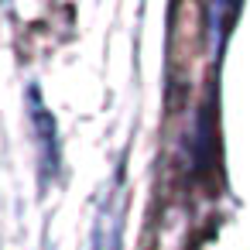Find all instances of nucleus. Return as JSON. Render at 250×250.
Here are the masks:
<instances>
[{
    "mask_svg": "<svg viewBox=\"0 0 250 250\" xmlns=\"http://www.w3.org/2000/svg\"><path fill=\"white\" fill-rule=\"evenodd\" d=\"M124 216H127V188H124V171H117V178L96 212V223H93V250H120Z\"/></svg>",
    "mask_w": 250,
    "mask_h": 250,
    "instance_id": "obj_1",
    "label": "nucleus"
},
{
    "mask_svg": "<svg viewBox=\"0 0 250 250\" xmlns=\"http://www.w3.org/2000/svg\"><path fill=\"white\" fill-rule=\"evenodd\" d=\"M28 117H31V134H35V144H38L42 182H48L59 171V130H55V117L42 103L38 86H28Z\"/></svg>",
    "mask_w": 250,
    "mask_h": 250,
    "instance_id": "obj_2",
    "label": "nucleus"
}]
</instances>
